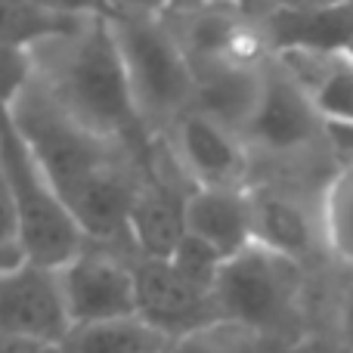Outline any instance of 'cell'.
Returning a JSON list of instances; mask_svg holds the SVG:
<instances>
[{"label": "cell", "instance_id": "obj_1", "mask_svg": "<svg viewBox=\"0 0 353 353\" xmlns=\"http://www.w3.org/2000/svg\"><path fill=\"white\" fill-rule=\"evenodd\" d=\"M10 118L87 239L93 245L130 248L128 217L146 165L121 143L72 121L34 84L19 93Z\"/></svg>", "mask_w": 353, "mask_h": 353}, {"label": "cell", "instance_id": "obj_2", "mask_svg": "<svg viewBox=\"0 0 353 353\" xmlns=\"http://www.w3.org/2000/svg\"><path fill=\"white\" fill-rule=\"evenodd\" d=\"M31 84L81 128L149 165L159 137L149 134L130 93L112 19H81L28 53Z\"/></svg>", "mask_w": 353, "mask_h": 353}, {"label": "cell", "instance_id": "obj_3", "mask_svg": "<svg viewBox=\"0 0 353 353\" xmlns=\"http://www.w3.org/2000/svg\"><path fill=\"white\" fill-rule=\"evenodd\" d=\"M130 93L152 137H168L195 103V68L165 19L112 16Z\"/></svg>", "mask_w": 353, "mask_h": 353}, {"label": "cell", "instance_id": "obj_4", "mask_svg": "<svg viewBox=\"0 0 353 353\" xmlns=\"http://www.w3.org/2000/svg\"><path fill=\"white\" fill-rule=\"evenodd\" d=\"M214 304L220 323L242 325L263 341L288 335L304 304V263L267 245H248L223 263L214 285Z\"/></svg>", "mask_w": 353, "mask_h": 353}, {"label": "cell", "instance_id": "obj_5", "mask_svg": "<svg viewBox=\"0 0 353 353\" xmlns=\"http://www.w3.org/2000/svg\"><path fill=\"white\" fill-rule=\"evenodd\" d=\"M0 168L16 201L28 263L47 270H62L72 263L90 245V239L50 186L34 152L12 124L10 112H0Z\"/></svg>", "mask_w": 353, "mask_h": 353}, {"label": "cell", "instance_id": "obj_6", "mask_svg": "<svg viewBox=\"0 0 353 353\" xmlns=\"http://www.w3.org/2000/svg\"><path fill=\"white\" fill-rule=\"evenodd\" d=\"M242 140L251 152V165L254 159H267L276 165H301L323 146L332 149L325 118L276 56L267 59L263 97Z\"/></svg>", "mask_w": 353, "mask_h": 353}, {"label": "cell", "instance_id": "obj_7", "mask_svg": "<svg viewBox=\"0 0 353 353\" xmlns=\"http://www.w3.org/2000/svg\"><path fill=\"white\" fill-rule=\"evenodd\" d=\"M130 248L87 245L72 263L59 270L72 325H97L137 316V282Z\"/></svg>", "mask_w": 353, "mask_h": 353}, {"label": "cell", "instance_id": "obj_8", "mask_svg": "<svg viewBox=\"0 0 353 353\" xmlns=\"http://www.w3.org/2000/svg\"><path fill=\"white\" fill-rule=\"evenodd\" d=\"M128 257L137 282V316L165 332L171 341L220 323L214 292L192 285L171 261L143 257L134 248Z\"/></svg>", "mask_w": 353, "mask_h": 353}, {"label": "cell", "instance_id": "obj_9", "mask_svg": "<svg viewBox=\"0 0 353 353\" xmlns=\"http://www.w3.org/2000/svg\"><path fill=\"white\" fill-rule=\"evenodd\" d=\"M168 146H171L176 165L192 180L195 189H245L251 186V152L239 134L223 128L220 121L186 112L180 121L168 130Z\"/></svg>", "mask_w": 353, "mask_h": 353}, {"label": "cell", "instance_id": "obj_10", "mask_svg": "<svg viewBox=\"0 0 353 353\" xmlns=\"http://www.w3.org/2000/svg\"><path fill=\"white\" fill-rule=\"evenodd\" d=\"M72 329L59 270L25 263L0 276V332L59 347Z\"/></svg>", "mask_w": 353, "mask_h": 353}, {"label": "cell", "instance_id": "obj_11", "mask_svg": "<svg viewBox=\"0 0 353 353\" xmlns=\"http://www.w3.org/2000/svg\"><path fill=\"white\" fill-rule=\"evenodd\" d=\"M251 214H254V242L304 263L316 248H325L323 211L313 214L292 186L279 183H251Z\"/></svg>", "mask_w": 353, "mask_h": 353}, {"label": "cell", "instance_id": "obj_12", "mask_svg": "<svg viewBox=\"0 0 353 353\" xmlns=\"http://www.w3.org/2000/svg\"><path fill=\"white\" fill-rule=\"evenodd\" d=\"M251 19V16H248ZM270 56L282 53H347L353 47V0L310 12H270L251 19Z\"/></svg>", "mask_w": 353, "mask_h": 353}, {"label": "cell", "instance_id": "obj_13", "mask_svg": "<svg viewBox=\"0 0 353 353\" xmlns=\"http://www.w3.org/2000/svg\"><path fill=\"white\" fill-rule=\"evenodd\" d=\"M270 59V56H267ZM267 59L261 62H226V65L199 68L195 72V103L192 109L220 121L232 134L242 137L254 118L263 97Z\"/></svg>", "mask_w": 353, "mask_h": 353}, {"label": "cell", "instance_id": "obj_14", "mask_svg": "<svg viewBox=\"0 0 353 353\" xmlns=\"http://www.w3.org/2000/svg\"><path fill=\"white\" fill-rule=\"evenodd\" d=\"M186 232L211 245L223 261L254 245V214L245 189H195L186 201Z\"/></svg>", "mask_w": 353, "mask_h": 353}, {"label": "cell", "instance_id": "obj_15", "mask_svg": "<svg viewBox=\"0 0 353 353\" xmlns=\"http://www.w3.org/2000/svg\"><path fill=\"white\" fill-rule=\"evenodd\" d=\"M307 90L325 124H353V56L350 53H282L276 56Z\"/></svg>", "mask_w": 353, "mask_h": 353}, {"label": "cell", "instance_id": "obj_16", "mask_svg": "<svg viewBox=\"0 0 353 353\" xmlns=\"http://www.w3.org/2000/svg\"><path fill=\"white\" fill-rule=\"evenodd\" d=\"M171 344L165 332L140 316H130L115 323L74 325L59 344V353H168Z\"/></svg>", "mask_w": 353, "mask_h": 353}, {"label": "cell", "instance_id": "obj_17", "mask_svg": "<svg viewBox=\"0 0 353 353\" xmlns=\"http://www.w3.org/2000/svg\"><path fill=\"white\" fill-rule=\"evenodd\" d=\"M319 211H323L325 248L341 263L353 267V161L329 176Z\"/></svg>", "mask_w": 353, "mask_h": 353}, {"label": "cell", "instance_id": "obj_18", "mask_svg": "<svg viewBox=\"0 0 353 353\" xmlns=\"http://www.w3.org/2000/svg\"><path fill=\"white\" fill-rule=\"evenodd\" d=\"M74 22L43 12L34 0H0V43L31 53L37 43L72 28Z\"/></svg>", "mask_w": 353, "mask_h": 353}, {"label": "cell", "instance_id": "obj_19", "mask_svg": "<svg viewBox=\"0 0 353 353\" xmlns=\"http://www.w3.org/2000/svg\"><path fill=\"white\" fill-rule=\"evenodd\" d=\"M263 338L232 323H214L176 338L168 353H257Z\"/></svg>", "mask_w": 353, "mask_h": 353}, {"label": "cell", "instance_id": "obj_20", "mask_svg": "<svg viewBox=\"0 0 353 353\" xmlns=\"http://www.w3.org/2000/svg\"><path fill=\"white\" fill-rule=\"evenodd\" d=\"M171 263L180 270L183 276H186L189 282H192V285L205 288V292H214L217 276H220V270H223L226 261L211 248V245L199 242L195 236H189V232H186V239L180 242V248L174 251Z\"/></svg>", "mask_w": 353, "mask_h": 353}, {"label": "cell", "instance_id": "obj_21", "mask_svg": "<svg viewBox=\"0 0 353 353\" xmlns=\"http://www.w3.org/2000/svg\"><path fill=\"white\" fill-rule=\"evenodd\" d=\"M25 242H22V223H19V211L12 201L10 183L0 168V276L12 273V270L25 267Z\"/></svg>", "mask_w": 353, "mask_h": 353}, {"label": "cell", "instance_id": "obj_22", "mask_svg": "<svg viewBox=\"0 0 353 353\" xmlns=\"http://www.w3.org/2000/svg\"><path fill=\"white\" fill-rule=\"evenodd\" d=\"M31 84V59L22 50L0 43V112H10L19 93Z\"/></svg>", "mask_w": 353, "mask_h": 353}, {"label": "cell", "instance_id": "obj_23", "mask_svg": "<svg viewBox=\"0 0 353 353\" xmlns=\"http://www.w3.org/2000/svg\"><path fill=\"white\" fill-rule=\"evenodd\" d=\"M43 12L56 19H65V22H81V19H112L109 0H34Z\"/></svg>", "mask_w": 353, "mask_h": 353}, {"label": "cell", "instance_id": "obj_24", "mask_svg": "<svg viewBox=\"0 0 353 353\" xmlns=\"http://www.w3.org/2000/svg\"><path fill=\"white\" fill-rule=\"evenodd\" d=\"M335 338H338V353H353V267L347 282L341 285V294H338Z\"/></svg>", "mask_w": 353, "mask_h": 353}, {"label": "cell", "instance_id": "obj_25", "mask_svg": "<svg viewBox=\"0 0 353 353\" xmlns=\"http://www.w3.org/2000/svg\"><path fill=\"white\" fill-rule=\"evenodd\" d=\"M341 3V0H242L245 16H270V12H310V10H323V6Z\"/></svg>", "mask_w": 353, "mask_h": 353}, {"label": "cell", "instance_id": "obj_26", "mask_svg": "<svg viewBox=\"0 0 353 353\" xmlns=\"http://www.w3.org/2000/svg\"><path fill=\"white\" fill-rule=\"evenodd\" d=\"M115 16H149V19H165L171 12L174 0H109Z\"/></svg>", "mask_w": 353, "mask_h": 353}, {"label": "cell", "instance_id": "obj_27", "mask_svg": "<svg viewBox=\"0 0 353 353\" xmlns=\"http://www.w3.org/2000/svg\"><path fill=\"white\" fill-rule=\"evenodd\" d=\"M329 140L335 155L344 161H353V124H329Z\"/></svg>", "mask_w": 353, "mask_h": 353}, {"label": "cell", "instance_id": "obj_28", "mask_svg": "<svg viewBox=\"0 0 353 353\" xmlns=\"http://www.w3.org/2000/svg\"><path fill=\"white\" fill-rule=\"evenodd\" d=\"M0 353H59V347H47V344L25 341V338L0 332Z\"/></svg>", "mask_w": 353, "mask_h": 353}, {"label": "cell", "instance_id": "obj_29", "mask_svg": "<svg viewBox=\"0 0 353 353\" xmlns=\"http://www.w3.org/2000/svg\"><path fill=\"white\" fill-rule=\"evenodd\" d=\"M242 0H174L171 10H183V6H232Z\"/></svg>", "mask_w": 353, "mask_h": 353}, {"label": "cell", "instance_id": "obj_30", "mask_svg": "<svg viewBox=\"0 0 353 353\" xmlns=\"http://www.w3.org/2000/svg\"><path fill=\"white\" fill-rule=\"evenodd\" d=\"M347 53H350V56H353V47H350V50H347Z\"/></svg>", "mask_w": 353, "mask_h": 353}]
</instances>
